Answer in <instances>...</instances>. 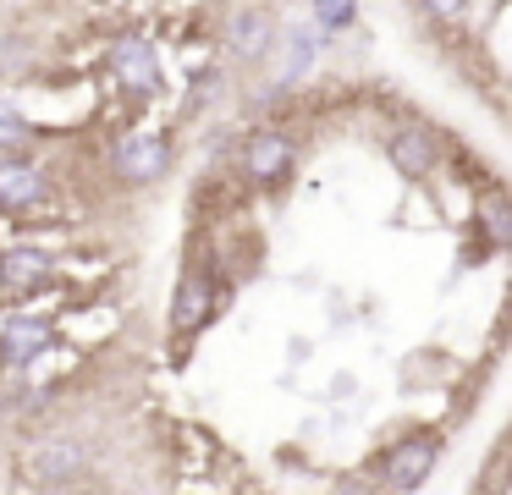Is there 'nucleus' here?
Masks as SVG:
<instances>
[{"mask_svg": "<svg viewBox=\"0 0 512 495\" xmlns=\"http://www.w3.org/2000/svg\"><path fill=\"white\" fill-rule=\"evenodd\" d=\"M210 303H215L210 270H204V264H188L182 281H177V297H171V330H177V336H193V330L210 319Z\"/></svg>", "mask_w": 512, "mask_h": 495, "instance_id": "nucleus-8", "label": "nucleus"}, {"mask_svg": "<svg viewBox=\"0 0 512 495\" xmlns=\"http://www.w3.org/2000/svg\"><path fill=\"white\" fill-rule=\"evenodd\" d=\"M83 462H89L83 440H45V446L28 457V473H34L39 484H72L83 473Z\"/></svg>", "mask_w": 512, "mask_h": 495, "instance_id": "nucleus-9", "label": "nucleus"}, {"mask_svg": "<svg viewBox=\"0 0 512 495\" xmlns=\"http://www.w3.org/2000/svg\"><path fill=\"white\" fill-rule=\"evenodd\" d=\"M50 341H56V330H50V319H6V330H0V358L6 363H34L50 352Z\"/></svg>", "mask_w": 512, "mask_h": 495, "instance_id": "nucleus-10", "label": "nucleus"}, {"mask_svg": "<svg viewBox=\"0 0 512 495\" xmlns=\"http://www.w3.org/2000/svg\"><path fill=\"white\" fill-rule=\"evenodd\" d=\"M336 495H375V490H369L364 479H342V484H336Z\"/></svg>", "mask_w": 512, "mask_h": 495, "instance_id": "nucleus-17", "label": "nucleus"}, {"mask_svg": "<svg viewBox=\"0 0 512 495\" xmlns=\"http://www.w3.org/2000/svg\"><path fill=\"white\" fill-rule=\"evenodd\" d=\"M0 281H6V292H39L50 281V259L39 248H12L0 259Z\"/></svg>", "mask_w": 512, "mask_h": 495, "instance_id": "nucleus-11", "label": "nucleus"}, {"mask_svg": "<svg viewBox=\"0 0 512 495\" xmlns=\"http://www.w3.org/2000/svg\"><path fill=\"white\" fill-rule=\"evenodd\" d=\"M386 160L397 165L408 182H424V176H435V165H441V138H435L424 121H402L386 138Z\"/></svg>", "mask_w": 512, "mask_h": 495, "instance_id": "nucleus-6", "label": "nucleus"}, {"mask_svg": "<svg viewBox=\"0 0 512 495\" xmlns=\"http://www.w3.org/2000/svg\"><path fill=\"white\" fill-rule=\"evenodd\" d=\"M105 66H111V83L127 88L133 99H155L160 88H166V61H160V50L144 39V33H122V39H111Z\"/></svg>", "mask_w": 512, "mask_h": 495, "instance_id": "nucleus-3", "label": "nucleus"}, {"mask_svg": "<svg viewBox=\"0 0 512 495\" xmlns=\"http://www.w3.org/2000/svg\"><path fill=\"white\" fill-rule=\"evenodd\" d=\"M435 457H441V435H408V440H397V446L386 451L380 473H386L391 490H419L424 473L435 468Z\"/></svg>", "mask_w": 512, "mask_h": 495, "instance_id": "nucleus-7", "label": "nucleus"}, {"mask_svg": "<svg viewBox=\"0 0 512 495\" xmlns=\"http://www.w3.org/2000/svg\"><path fill=\"white\" fill-rule=\"evenodd\" d=\"M237 171L254 187H281L298 171V138L287 127H248L237 143Z\"/></svg>", "mask_w": 512, "mask_h": 495, "instance_id": "nucleus-1", "label": "nucleus"}, {"mask_svg": "<svg viewBox=\"0 0 512 495\" xmlns=\"http://www.w3.org/2000/svg\"><path fill=\"white\" fill-rule=\"evenodd\" d=\"M479 220H485V231H490V242H512V215H507V198L501 193H490L485 204H479Z\"/></svg>", "mask_w": 512, "mask_h": 495, "instance_id": "nucleus-15", "label": "nucleus"}, {"mask_svg": "<svg viewBox=\"0 0 512 495\" xmlns=\"http://www.w3.org/2000/svg\"><path fill=\"white\" fill-rule=\"evenodd\" d=\"M276 39H281V28H276V17H270L265 6H237L232 17H226V33H221V44L232 50V61H248V66H259L270 50H276Z\"/></svg>", "mask_w": 512, "mask_h": 495, "instance_id": "nucleus-5", "label": "nucleus"}, {"mask_svg": "<svg viewBox=\"0 0 512 495\" xmlns=\"http://www.w3.org/2000/svg\"><path fill=\"white\" fill-rule=\"evenodd\" d=\"M314 17L325 33H347L358 22V0H314Z\"/></svg>", "mask_w": 512, "mask_h": 495, "instance_id": "nucleus-14", "label": "nucleus"}, {"mask_svg": "<svg viewBox=\"0 0 512 495\" xmlns=\"http://www.w3.org/2000/svg\"><path fill=\"white\" fill-rule=\"evenodd\" d=\"M45 209H56V182L28 154H0V215L28 220Z\"/></svg>", "mask_w": 512, "mask_h": 495, "instance_id": "nucleus-4", "label": "nucleus"}, {"mask_svg": "<svg viewBox=\"0 0 512 495\" xmlns=\"http://www.w3.org/2000/svg\"><path fill=\"white\" fill-rule=\"evenodd\" d=\"M171 154H177V143H171L166 127H127L122 138L111 143V171L122 176L127 187H149L171 171Z\"/></svg>", "mask_w": 512, "mask_h": 495, "instance_id": "nucleus-2", "label": "nucleus"}, {"mask_svg": "<svg viewBox=\"0 0 512 495\" xmlns=\"http://www.w3.org/2000/svg\"><path fill=\"white\" fill-rule=\"evenodd\" d=\"M28 143H34V121L12 99H0V154H28Z\"/></svg>", "mask_w": 512, "mask_h": 495, "instance_id": "nucleus-12", "label": "nucleus"}, {"mask_svg": "<svg viewBox=\"0 0 512 495\" xmlns=\"http://www.w3.org/2000/svg\"><path fill=\"white\" fill-rule=\"evenodd\" d=\"M413 6H419L424 17H435V22H452V17L468 11V0H413Z\"/></svg>", "mask_w": 512, "mask_h": 495, "instance_id": "nucleus-16", "label": "nucleus"}, {"mask_svg": "<svg viewBox=\"0 0 512 495\" xmlns=\"http://www.w3.org/2000/svg\"><path fill=\"white\" fill-rule=\"evenodd\" d=\"M281 44H287V61H281V83H292V77L309 72V61H314V50H320V44H314L309 33H292V39H281Z\"/></svg>", "mask_w": 512, "mask_h": 495, "instance_id": "nucleus-13", "label": "nucleus"}]
</instances>
